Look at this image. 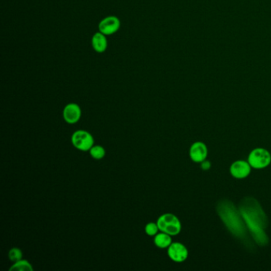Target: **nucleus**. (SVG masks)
<instances>
[{"mask_svg": "<svg viewBox=\"0 0 271 271\" xmlns=\"http://www.w3.org/2000/svg\"><path fill=\"white\" fill-rule=\"evenodd\" d=\"M159 231L169 234L170 236H177L181 231V223L174 214L165 213L157 221Z\"/></svg>", "mask_w": 271, "mask_h": 271, "instance_id": "nucleus-1", "label": "nucleus"}, {"mask_svg": "<svg viewBox=\"0 0 271 271\" xmlns=\"http://www.w3.org/2000/svg\"><path fill=\"white\" fill-rule=\"evenodd\" d=\"M247 162L256 170L267 168L271 163V153L264 148H255L248 155Z\"/></svg>", "mask_w": 271, "mask_h": 271, "instance_id": "nucleus-2", "label": "nucleus"}, {"mask_svg": "<svg viewBox=\"0 0 271 271\" xmlns=\"http://www.w3.org/2000/svg\"><path fill=\"white\" fill-rule=\"evenodd\" d=\"M71 140L74 148L81 151H89L94 146L93 135L87 130H76L72 135Z\"/></svg>", "mask_w": 271, "mask_h": 271, "instance_id": "nucleus-3", "label": "nucleus"}, {"mask_svg": "<svg viewBox=\"0 0 271 271\" xmlns=\"http://www.w3.org/2000/svg\"><path fill=\"white\" fill-rule=\"evenodd\" d=\"M168 255L171 260L175 263H182L189 256L187 247L181 243H172L168 247Z\"/></svg>", "mask_w": 271, "mask_h": 271, "instance_id": "nucleus-4", "label": "nucleus"}, {"mask_svg": "<svg viewBox=\"0 0 271 271\" xmlns=\"http://www.w3.org/2000/svg\"><path fill=\"white\" fill-rule=\"evenodd\" d=\"M251 166L249 162L244 160H238L230 166V173L236 179H244L247 177L251 172Z\"/></svg>", "mask_w": 271, "mask_h": 271, "instance_id": "nucleus-5", "label": "nucleus"}, {"mask_svg": "<svg viewBox=\"0 0 271 271\" xmlns=\"http://www.w3.org/2000/svg\"><path fill=\"white\" fill-rule=\"evenodd\" d=\"M208 149L206 144L202 142H196L193 143L189 149V157L193 162L201 163L208 157Z\"/></svg>", "mask_w": 271, "mask_h": 271, "instance_id": "nucleus-6", "label": "nucleus"}, {"mask_svg": "<svg viewBox=\"0 0 271 271\" xmlns=\"http://www.w3.org/2000/svg\"><path fill=\"white\" fill-rule=\"evenodd\" d=\"M120 27V19L115 16L105 18L99 24V32L104 35H112L115 34Z\"/></svg>", "mask_w": 271, "mask_h": 271, "instance_id": "nucleus-7", "label": "nucleus"}, {"mask_svg": "<svg viewBox=\"0 0 271 271\" xmlns=\"http://www.w3.org/2000/svg\"><path fill=\"white\" fill-rule=\"evenodd\" d=\"M81 117V109L76 103H69L63 110V118L65 122L70 124L77 123Z\"/></svg>", "mask_w": 271, "mask_h": 271, "instance_id": "nucleus-8", "label": "nucleus"}, {"mask_svg": "<svg viewBox=\"0 0 271 271\" xmlns=\"http://www.w3.org/2000/svg\"><path fill=\"white\" fill-rule=\"evenodd\" d=\"M93 49L98 53H103L107 49V41L104 34L101 32L96 33L92 40Z\"/></svg>", "mask_w": 271, "mask_h": 271, "instance_id": "nucleus-9", "label": "nucleus"}, {"mask_svg": "<svg viewBox=\"0 0 271 271\" xmlns=\"http://www.w3.org/2000/svg\"><path fill=\"white\" fill-rule=\"evenodd\" d=\"M153 242L157 247L165 249V248H168L171 246V244H172V238L169 234L161 232L154 236Z\"/></svg>", "mask_w": 271, "mask_h": 271, "instance_id": "nucleus-10", "label": "nucleus"}, {"mask_svg": "<svg viewBox=\"0 0 271 271\" xmlns=\"http://www.w3.org/2000/svg\"><path fill=\"white\" fill-rule=\"evenodd\" d=\"M33 267L27 260H24V259H21V260L18 261L16 263H14L11 268H10V271H33Z\"/></svg>", "mask_w": 271, "mask_h": 271, "instance_id": "nucleus-11", "label": "nucleus"}, {"mask_svg": "<svg viewBox=\"0 0 271 271\" xmlns=\"http://www.w3.org/2000/svg\"><path fill=\"white\" fill-rule=\"evenodd\" d=\"M89 152L93 158L96 160H100L104 158L106 153L105 149L99 145L93 146Z\"/></svg>", "mask_w": 271, "mask_h": 271, "instance_id": "nucleus-12", "label": "nucleus"}, {"mask_svg": "<svg viewBox=\"0 0 271 271\" xmlns=\"http://www.w3.org/2000/svg\"><path fill=\"white\" fill-rule=\"evenodd\" d=\"M8 257L11 262L16 263L18 261L21 260L23 259V252L19 248H11L10 251H9Z\"/></svg>", "mask_w": 271, "mask_h": 271, "instance_id": "nucleus-13", "label": "nucleus"}, {"mask_svg": "<svg viewBox=\"0 0 271 271\" xmlns=\"http://www.w3.org/2000/svg\"><path fill=\"white\" fill-rule=\"evenodd\" d=\"M158 231H159V228H158L157 223L150 222V223H148V224L146 225L145 231L148 236H155L158 233Z\"/></svg>", "mask_w": 271, "mask_h": 271, "instance_id": "nucleus-14", "label": "nucleus"}, {"mask_svg": "<svg viewBox=\"0 0 271 271\" xmlns=\"http://www.w3.org/2000/svg\"><path fill=\"white\" fill-rule=\"evenodd\" d=\"M200 167L203 171H208L211 168V162L208 160H204V162H201Z\"/></svg>", "mask_w": 271, "mask_h": 271, "instance_id": "nucleus-15", "label": "nucleus"}]
</instances>
